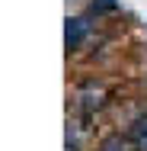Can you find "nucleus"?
Masks as SVG:
<instances>
[{
  "label": "nucleus",
  "instance_id": "f257e3e1",
  "mask_svg": "<svg viewBox=\"0 0 147 151\" xmlns=\"http://www.w3.org/2000/svg\"><path fill=\"white\" fill-rule=\"evenodd\" d=\"M109 103H112V90H109V84L99 81V77H89V81H83V84L74 90V106H77V113L87 116V119L96 116V113H102Z\"/></svg>",
  "mask_w": 147,
  "mask_h": 151
},
{
  "label": "nucleus",
  "instance_id": "f03ea898",
  "mask_svg": "<svg viewBox=\"0 0 147 151\" xmlns=\"http://www.w3.org/2000/svg\"><path fill=\"white\" fill-rule=\"evenodd\" d=\"M89 29H93L89 16H67V19H64V48H67V55L77 52L89 39Z\"/></svg>",
  "mask_w": 147,
  "mask_h": 151
},
{
  "label": "nucleus",
  "instance_id": "20e7f679",
  "mask_svg": "<svg viewBox=\"0 0 147 151\" xmlns=\"http://www.w3.org/2000/svg\"><path fill=\"white\" fill-rule=\"evenodd\" d=\"M96 151H134V145H131V138H128V135L112 132V135H106V138L99 142V148H96Z\"/></svg>",
  "mask_w": 147,
  "mask_h": 151
},
{
  "label": "nucleus",
  "instance_id": "39448f33",
  "mask_svg": "<svg viewBox=\"0 0 147 151\" xmlns=\"http://www.w3.org/2000/svg\"><path fill=\"white\" fill-rule=\"evenodd\" d=\"M89 10L99 16V13H118L121 6H118V0H93V6H89Z\"/></svg>",
  "mask_w": 147,
  "mask_h": 151
},
{
  "label": "nucleus",
  "instance_id": "7ed1b4c3",
  "mask_svg": "<svg viewBox=\"0 0 147 151\" xmlns=\"http://www.w3.org/2000/svg\"><path fill=\"white\" fill-rule=\"evenodd\" d=\"M128 138H131L134 151H147V113H141L138 119L128 125Z\"/></svg>",
  "mask_w": 147,
  "mask_h": 151
}]
</instances>
